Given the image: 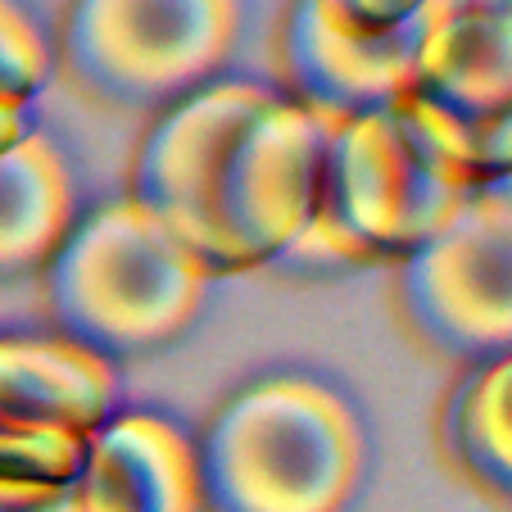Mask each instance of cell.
<instances>
[{"label": "cell", "instance_id": "6da1fadb", "mask_svg": "<svg viewBox=\"0 0 512 512\" xmlns=\"http://www.w3.org/2000/svg\"><path fill=\"white\" fill-rule=\"evenodd\" d=\"M331 118L277 82L223 78L159 109L127 195L204 263L209 277L272 268L309 227Z\"/></svg>", "mask_w": 512, "mask_h": 512}, {"label": "cell", "instance_id": "7a4b0ae2", "mask_svg": "<svg viewBox=\"0 0 512 512\" xmlns=\"http://www.w3.org/2000/svg\"><path fill=\"white\" fill-rule=\"evenodd\" d=\"M512 182V118H454L422 96L331 123L309 227L272 268L404 263L463 209L467 195Z\"/></svg>", "mask_w": 512, "mask_h": 512}, {"label": "cell", "instance_id": "3957f363", "mask_svg": "<svg viewBox=\"0 0 512 512\" xmlns=\"http://www.w3.org/2000/svg\"><path fill=\"white\" fill-rule=\"evenodd\" d=\"M200 512H345L368 476V422L313 372L236 386L195 435Z\"/></svg>", "mask_w": 512, "mask_h": 512}, {"label": "cell", "instance_id": "277c9868", "mask_svg": "<svg viewBox=\"0 0 512 512\" xmlns=\"http://www.w3.org/2000/svg\"><path fill=\"white\" fill-rule=\"evenodd\" d=\"M41 277L55 331L109 363L182 340L213 286L204 263L127 191L78 209Z\"/></svg>", "mask_w": 512, "mask_h": 512}, {"label": "cell", "instance_id": "5b68a950", "mask_svg": "<svg viewBox=\"0 0 512 512\" xmlns=\"http://www.w3.org/2000/svg\"><path fill=\"white\" fill-rule=\"evenodd\" d=\"M241 28V0H68L55 64L96 105L159 114L223 78Z\"/></svg>", "mask_w": 512, "mask_h": 512}, {"label": "cell", "instance_id": "8992f818", "mask_svg": "<svg viewBox=\"0 0 512 512\" xmlns=\"http://www.w3.org/2000/svg\"><path fill=\"white\" fill-rule=\"evenodd\" d=\"M395 268L399 313L431 354L463 368L512 354V182L467 195Z\"/></svg>", "mask_w": 512, "mask_h": 512}, {"label": "cell", "instance_id": "52a82bcc", "mask_svg": "<svg viewBox=\"0 0 512 512\" xmlns=\"http://www.w3.org/2000/svg\"><path fill=\"white\" fill-rule=\"evenodd\" d=\"M413 50V19L390 32H363L340 19L331 0H290L277 37V87L340 123L413 96Z\"/></svg>", "mask_w": 512, "mask_h": 512}, {"label": "cell", "instance_id": "ba28073f", "mask_svg": "<svg viewBox=\"0 0 512 512\" xmlns=\"http://www.w3.org/2000/svg\"><path fill=\"white\" fill-rule=\"evenodd\" d=\"M73 512H200L195 431L155 408H118L87 435Z\"/></svg>", "mask_w": 512, "mask_h": 512}, {"label": "cell", "instance_id": "9c48e42d", "mask_svg": "<svg viewBox=\"0 0 512 512\" xmlns=\"http://www.w3.org/2000/svg\"><path fill=\"white\" fill-rule=\"evenodd\" d=\"M413 32V96L472 123L512 118V0H426Z\"/></svg>", "mask_w": 512, "mask_h": 512}, {"label": "cell", "instance_id": "30bf717a", "mask_svg": "<svg viewBox=\"0 0 512 512\" xmlns=\"http://www.w3.org/2000/svg\"><path fill=\"white\" fill-rule=\"evenodd\" d=\"M123 408L118 363L64 331H0V426L87 440Z\"/></svg>", "mask_w": 512, "mask_h": 512}, {"label": "cell", "instance_id": "8fae6325", "mask_svg": "<svg viewBox=\"0 0 512 512\" xmlns=\"http://www.w3.org/2000/svg\"><path fill=\"white\" fill-rule=\"evenodd\" d=\"M78 177L50 136L0 150V286L37 277L78 218Z\"/></svg>", "mask_w": 512, "mask_h": 512}, {"label": "cell", "instance_id": "7c38bea8", "mask_svg": "<svg viewBox=\"0 0 512 512\" xmlns=\"http://www.w3.org/2000/svg\"><path fill=\"white\" fill-rule=\"evenodd\" d=\"M440 445L463 481L494 503L512 494V354L472 363L440 408Z\"/></svg>", "mask_w": 512, "mask_h": 512}, {"label": "cell", "instance_id": "4fadbf2b", "mask_svg": "<svg viewBox=\"0 0 512 512\" xmlns=\"http://www.w3.org/2000/svg\"><path fill=\"white\" fill-rule=\"evenodd\" d=\"M87 440L0 426V512H37L64 499L82 472Z\"/></svg>", "mask_w": 512, "mask_h": 512}, {"label": "cell", "instance_id": "5bb4252c", "mask_svg": "<svg viewBox=\"0 0 512 512\" xmlns=\"http://www.w3.org/2000/svg\"><path fill=\"white\" fill-rule=\"evenodd\" d=\"M55 37L28 0H0V105H32L55 78Z\"/></svg>", "mask_w": 512, "mask_h": 512}, {"label": "cell", "instance_id": "9a60e30c", "mask_svg": "<svg viewBox=\"0 0 512 512\" xmlns=\"http://www.w3.org/2000/svg\"><path fill=\"white\" fill-rule=\"evenodd\" d=\"M426 0H331V10L340 19H349L354 28L363 32H390V28H404Z\"/></svg>", "mask_w": 512, "mask_h": 512}, {"label": "cell", "instance_id": "2e32d148", "mask_svg": "<svg viewBox=\"0 0 512 512\" xmlns=\"http://www.w3.org/2000/svg\"><path fill=\"white\" fill-rule=\"evenodd\" d=\"M28 132H37V123H32V105H0V150L19 145Z\"/></svg>", "mask_w": 512, "mask_h": 512}, {"label": "cell", "instance_id": "e0dca14e", "mask_svg": "<svg viewBox=\"0 0 512 512\" xmlns=\"http://www.w3.org/2000/svg\"><path fill=\"white\" fill-rule=\"evenodd\" d=\"M37 512H73V499H68V494H64V499L46 503V508H37Z\"/></svg>", "mask_w": 512, "mask_h": 512}]
</instances>
